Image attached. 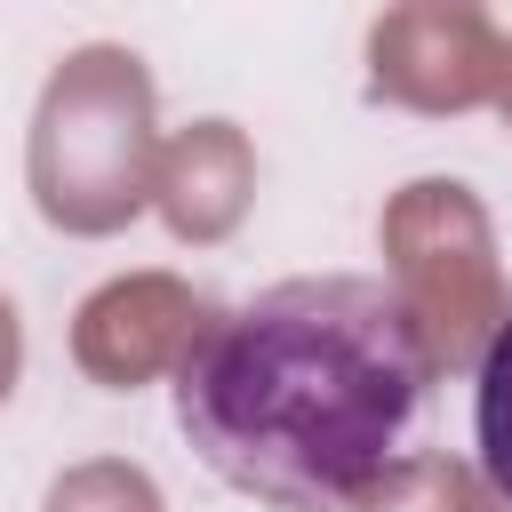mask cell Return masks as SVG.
Listing matches in <instances>:
<instances>
[{"instance_id":"cell-1","label":"cell","mask_w":512,"mask_h":512,"mask_svg":"<svg viewBox=\"0 0 512 512\" xmlns=\"http://www.w3.org/2000/svg\"><path fill=\"white\" fill-rule=\"evenodd\" d=\"M440 360L368 272H296L216 312L176 360L192 456L272 512H376L432 448Z\"/></svg>"},{"instance_id":"cell-2","label":"cell","mask_w":512,"mask_h":512,"mask_svg":"<svg viewBox=\"0 0 512 512\" xmlns=\"http://www.w3.org/2000/svg\"><path fill=\"white\" fill-rule=\"evenodd\" d=\"M472 448H480L488 488L512 504V320L488 336L480 376H472Z\"/></svg>"}]
</instances>
